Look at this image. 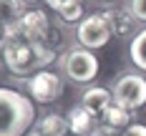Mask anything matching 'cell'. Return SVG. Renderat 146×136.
Here are the masks:
<instances>
[{"mask_svg": "<svg viewBox=\"0 0 146 136\" xmlns=\"http://www.w3.org/2000/svg\"><path fill=\"white\" fill-rule=\"evenodd\" d=\"M66 121H68V131H73V134H81V136H88L96 126H93V116L88 113L83 106H73L71 111H68V116H66Z\"/></svg>", "mask_w": 146, "mask_h": 136, "instance_id": "11", "label": "cell"}, {"mask_svg": "<svg viewBox=\"0 0 146 136\" xmlns=\"http://www.w3.org/2000/svg\"><path fill=\"white\" fill-rule=\"evenodd\" d=\"M103 20L108 23V28H111V35H116V38H129L133 33V25H136V20H133V15L129 10H118V8H106L103 10Z\"/></svg>", "mask_w": 146, "mask_h": 136, "instance_id": "9", "label": "cell"}, {"mask_svg": "<svg viewBox=\"0 0 146 136\" xmlns=\"http://www.w3.org/2000/svg\"><path fill=\"white\" fill-rule=\"evenodd\" d=\"M88 136H121V131H113V129H106V126H101V123H98V126H96V129H93V131H91Z\"/></svg>", "mask_w": 146, "mask_h": 136, "instance_id": "18", "label": "cell"}, {"mask_svg": "<svg viewBox=\"0 0 146 136\" xmlns=\"http://www.w3.org/2000/svg\"><path fill=\"white\" fill-rule=\"evenodd\" d=\"M45 3H48V5L58 13L60 8H66V5H71V3H83V0H45Z\"/></svg>", "mask_w": 146, "mask_h": 136, "instance_id": "19", "label": "cell"}, {"mask_svg": "<svg viewBox=\"0 0 146 136\" xmlns=\"http://www.w3.org/2000/svg\"><path fill=\"white\" fill-rule=\"evenodd\" d=\"M23 3H38V0H23Z\"/></svg>", "mask_w": 146, "mask_h": 136, "instance_id": "22", "label": "cell"}, {"mask_svg": "<svg viewBox=\"0 0 146 136\" xmlns=\"http://www.w3.org/2000/svg\"><path fill=\"white\" fill-rule=\"evenodd\" d=\"M35 123V106L25 93L0 88V136H28Z\"/></svg>", "mask_w": 146, "mask_h": 136, "instance_id": "2", "label": "cell"}, {"mask_svg": "<svg viewBox=\"0 0 146 136\" xmlns=\"http://www.w3.org/2000/svg\"><path fill=\"white\" fill-rule=\"evenodd\" d=\"M111 93H113V103L123 106L129 111H136V108L146 106V78L141 73L126 71L113 81Z\"/></svg>", "mask_w": 146, "mask_h": 136, "instance_id": "4", "label": "cell"}, {"mask_svg": "<svg viewBox=\"0 0 146 136\" xmlns=\"http://www.w3.org/2000/svg\"><path fill=\"white\" fill-rule=\"evenodd\" d=\"M23 0H0V25L3 28H10L15 25L20 18H23Z\"/></svg>", "mask_w": 146, "mask_h": 136, "instance_id": "13", "label": "cell"}, {"mask_svg": "<svg viewBox=\"0 0 146 136\" xmlns=\"http://www.w3.org/2000/svg\"><path fill=\"white\" fill-rule=\"evenodd\" d=\"M76 40H78V45H83L88 50H101L103 45H108V40H111V28L103 20V15L101 13L86 15L78 23V28H76Z\"/></svg>", "mask_w": 146, "mask_h": 136, "instance_id": "6", "label": "cell"}, {"mask_svg": "<svg viewBox=\"0 0 146 136\" xmlns=\"http://www.w3.org/2000/svg\"><path fill=\"white\" fill-rule=\"evenodd\" d=\"M68 131V121L60 113H45L40 121H35V134L38 136H63Z\"/></svg>", "mask_w": 146, "mask_h": 136, "instance_id": "12", "label": "cell"}, {"mask_svg": "<svg viewBox=\"0 0 146 136\" xmlns=\"http://www.w3.org/2000/svg\"><path fill=\"white\" fill-rule=\"evenodd\" d=\"M129 13L133 15V20L146 23V0H129Z\"/></svg>", "mask_w": 146, "mask_h": 136, "instance_id": "16", "label": "cell"}, {"mask_svg": "<svg viewBox=\"0 0 146 136\" xmlns=\"http://www.w3.org/2000/svg\"><path fill=\"white\" fill-rule=\"evenodd\" d=\"M101 3H111V0H101Z\"/></svg>", "mask_w": 146, "mask_h": 136, "instance_id": "24", "label": "cell"}, {"mask_svg": "<svg viewBox=\"0 0 146 136\" xmlns=\"http://www.w3.org/2000/svg\"><path fill=\"white\" fill-rule=\"evenodd\" d=\"M121 136H146V126L144 123H131Z\"/></svg>", "mask_w": 146, "mask_h": 136, "instance_id": "17", "label": "cell"}, {"mask_svg": "<svg viewBox=\"0 0 146 136\" xmlns=\"http://www.w3.org/2000/svg\"><path fill=\"white\" fill-rule=\"evenodd\" d=\"M63 136H81V134H73V131H66Z\"/></svg>", "mask_w": 146, "mask_h": 136, "instance_id": "20", "label": "cell"}, {"mask_svg": "<svg viewBox=\"0 0 146 136\" xmlns=\"http://www.w3.org/2000/svg\"><path fill=\"white\" fill-rule=\"evenodd\" d=\"M0 53L5 66L15 76H35L38 71H45L53 60L56 50L45 43H25V40H0Z\"/></svg>", "mask_w": 146, "mask_h": 136, "instance_id": "1", "label": "cell"}, {"mask_svg": "<svg viewBox=\"0 0 146 136\" xmlns=\"http://www.w3.org/2000/svg\"><path fill=\"white\" fill-rule=\"evenodd\" d=\"M58 18L63 23H81L83 20V3H71L58 10Z\"/></svg>", "mask_w": 146, "mask_h": 136, "instance_id": "15", "label": "cell"}, {"mask_svg": "<svg viewBox=\"0 0 146 136\" xmlns=\"http://www.w3.org/2000/svg\"><path fill=\"white\" fill-rule=\"evenodd\" d=\"M28 136H38V134H35V131H33V134H28Z\"/></svg>", "mask_w": 146, "mask_h": 136, "instance_id": "23", "label": "cell"}, {"mask_svg": "<svg viewBox=\"0 0 146 136\" xmlns=\"http://www.w3.org/2000/svg\"><path fill=\"white\" fill-rule=\"evenodd\" d=\"M3 35H5V28H3V25H0V40H3Z\"/></svg>", "mask_w": 146, "mask_h": 136, "instance_id": "21", "label": "cell"}, {"mask_svg": "<svg viewBox=\"0 0 146 136\" xmlns=\"http://www.w3.org/2000/svg\"><path fill=\"white\" fill-rule=\"evenodd\" d=\"M101 126L123 134V131L131 126V111L123 108V106H118V103H111L108 108H106V113L101 116Z\"/></svg>", "mask_w": 146, "mask_h": 136, "instance_id": "10", "label": "cell"}, {"mask_svg": "<svg viewBox=\"0 0 146 136\" xmlns=\"http://www.w3.org/2000/svg\"><path fill=\"white\" fill-rule=\"evenodd\" d=\"M60 68H63L66 78L73 81V83H78V86L81 83H91L98 76V58H96L93 50H88L83 45H73V48H68L63 53Z\"/></svg>", "mask_w": 146, "mask_h": 136, "instance_id": "3", "label": "cell"}, {"mask_svg": "<svg viewBox=\"0 0 146 136\" xmlns=\"http://www.w3.org/2000/svg\"><path fill=\"white\" fill-rule=\"evenodd\" d=\"M50 30V23H48V15L40 13V10H25L23 18L5 28V35L3 40H25V43H40Z\"/></svg>", "mask_w": 146, "mask_h": 136, "instance_id": "5", "label": "cell"}, {"mask_svg": "<svg viewBox=\"0 0 146 136\" xmlns=\"http://www.w3.org/2000/svg\"><path fill=\"white\" fill-rule=\"evenodd\" d=\"M111 103H113V93H111V88H106V86H91L81 96V106L86 108L93 119H101Z\"/></svg>", "mask_w": 146, "mask_h": 136, "instance_id": "8", "label": "cell"}, {"mask_svg": "<svg viewBox=\"0 0 146 136\" xmlns=\"http://www.w3.org/2000/svg\"><path fill=\"white\" fill-rule=\"evenodd\" d=\"M129 56H131V63H133V66H136L139 71H144V73H146V28L131 38Z\"/></svg>", "mask_w": 146, "mask_h": 136, "instance_id": "14", "label": "cell"}, {"mask_svg": "<svg viewBox=\"0 0 146 136\" xmlns=\"http://www.w3.org/2000/svg\"><path fill=\"white\" fill-rule=\"evenodd\" d=\"M28 93H30V98L38 101V103H53L63 93V81H60L58 73H53L48 68L38 71L35 76L28 78Z\"/></svg>", "mask_w": 146, "mask_h": 136, "instance_id": "7", "label": "cell"}]
</instances>
